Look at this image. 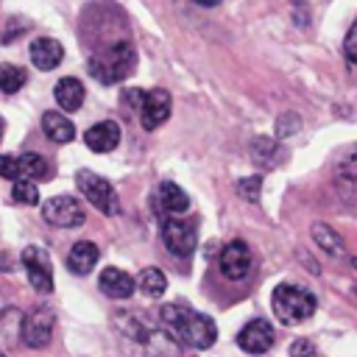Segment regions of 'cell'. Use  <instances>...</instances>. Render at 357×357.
<instances>
[{
  "label": "cell",
  "mask_w": 357,
  "mask_h": 357,
  "mask_svg": "<svg viewBox=\"0 0 357 357\" xmlns=\"http://www.w3.org/2000/svg\"><path fill=\"white\" fill-rule=\"evenodd\" d=\"M17 159H20L22 178H28V181H50L53 178V167H50V162L45 156H39V153H22Z\"/></svg>",
  "instance_id": "obj_20"
},
{
  "label": "cell",
  "mask_w": 357,
  "mask_h": 357,
  "mask_svg": "<svg viewBox=\"0 0 357 357\" xmlns=\"http://www.w3.org/2000/svg\"><path fill=\"white\" fill-rule=\"evenodd\" d=\"M290 357H315V346H312L310 340L298 337V340H293V346H290Z\"/></svg>",
  "instance_id": "obj_31"
},
{
  "label": "cell",
  "mask_w": 357,
  "mask_h": 357,
  "mask_svg": "<svg viewBox=\"0 0 357 357\" xmlns=\"http://www.w3.org/2000/svg\"><path fill=\"white\" fill-rule=\"evenodd\" d=\"M259 187H262V176H248V178H240V181H237L240 198H245V201H251V204L259 201Z\"/></svg>",
  "instance_id": "obj_28"
},
{
  "label": "cell",
  "mask_w": 357,
  "mask_h": 357,
  "mask_svg": "<svg viewBox=\"0 0 357 357\" xmlns=\"http://www.w3.org/2000/svg\"><path fill=\"white\" fill-rule=\"evenodd\" d=\"M357 181V151H349L343 156V162L337 165V184L351 187Z\"/></svg>",
  "instance_id": "obj_26"
},
{
  "label": "cell",
  "mask_w": 357,
  "mask_h": 357,
  "mask_svg": "<svg viewBox=\"0 0 357 357\" xmlns=\"http://www.w3.org/2000/svg\"><path fill=\"white\" fill-rule=\"evenodd\" d=\"M22 268L28 273V282L36 293H50L53 290V265H50V257L45 248L39 245H28L22 248Z\"/></svg>",
  "instance_id": "obj_7"
},
{
  "label": "cell",
  "mask_w": 357,
  "mask_h": 357,
  "mask_svg": "<svg viewBox=\"0 0 357 357\" xmlns=\"http://www.w3.org/2000/svg\"><path fill=\"white\" fill-rule=\"evenodd\" d=\"M271 307H273V315H276L282 324L293 326V324L307 321V318L315 312L318 301H315V296H312L310 290H304V287H298V284L282 282V284L273 287Z\"/></svg>",
  "instance_id": "obj_3"
},
{
  "label": "cell",
  "mask_w": 357,
  "mask_h": 357,
  "mask_svg": "<svg viewBox=\"0 0 357 357\" xmlns=\"http://www.w3.org/2000/svg\"><path fill=\"white\" fill-rule=\"evenodd\" d=\"M192 3H198V6H218L220 0H192Z\"/></svg>",
  "instance_id": "obj_33"
},
{
  "label": "cell",
  "mask_w": 357,
  "mask_h": 357,
  "mask_svg": "<svg viewBox=\"0 0 357 357\" xmlns=\"http://www.w3.org/2000/svg\"><path fill=\"white\" fill-rule=\"evenodd\" d=\"M354 296H357V287H354Z\"/></svg>",
  "instance_id": "obj_37"
},
{
  "label": "cell",
  "mask_w": 357,
  "mask_h": 357,
  "mask_svg": "<svg viewBox=\"0 0 357 357\" xmlns=\"http://www.w3.org/2000/svg\"><path fill=\"white\" fill-rule=\"evenodd\" d=\"M84 142H86V148L95 151V153H109V151H114L117 142H120V126H117L114 120H100V123H95V126L86 128Z\"/></svg>",
  "instance_id": "obj_12"
},
{
  "label": "cell",
  "mask_w": 357,
  "mask_h": 357,
  "mask_svg": "<svg viewBox=\"0 0 357 357\" xmlns=\"http://www.w3.org/2000/svg\"><path fill=\"white\" fill-rule=\"evenodd\" d=\"M25 81H28V75H25L22 67H17V64H0V89L6 95L20 92L25 86Z\"/></svg>",
  "instance_id": "obj_23"
},
{
  "label": "cell",
  "mask_w": 357,
  "mask_h": 357,
  "mask_svg": "<svg viewBox=\"0 0 357 357\" xmlns=\"http://www.w3.org/2000/svg\"><path fill=\"white\" fill-rule=\"evenodd\" d=\"M251 156H254L257 165L271 167V165L279 159V145H276L273 139H268V137H259V139H254V145H251Z\"/></svg>",
  "instance_id": "obj_24"
},
{
  "label": "cell",
  "mask_w": 357,
  "mask_h": 357,
  "mask_svg": "<svg viewBox=\"0 0 357 357\" xmlns=\"http://www.w3.org/2000/svg\"><path fill=\"white\" fill-rule=\"evenodd\" d=\"M0 357H6V354H3V351H0Z\"/></svg>",
  "instance_id": "obj_38"
},
{
  "label": "cell",
  "mask_w": 357,
  "mask_h": 357,
  "mask_svg": "<svg viewBox=\"0 0 357 357\" xmlns=\"http://www.w3.org/2000/svg\"><path fill=\"white\" fill-rule=\"evenodd\" d=\"M11 198L25 204V206H33L39 204V190H36V181H28V178H17L14 187H11Z\"/></svg>",
  "instance_id": "obj_25"
},
{
  "label": "cell",
  "mask_w": 357,
  "mask_h": 357,
  "mask_svg": "<svg viewBox=\"0 0 357 357\" xmlns=\"http://www.w3.org/2000/svg\"><path fill=\"white\" fill-rule=\"evenodd\" d=\"M343 47H346V59L357 67V20L351 22V28H349V33H346V45H343Z\"/></svg>",
  "instance_id": "obj_30"
},
{
  "label": "cell",
  "mask_w": 357,
  "mask_h": 357,
  "mask_svg": "<svg viewBox=\"0 0 357 357\" xmlns=\"http://www.w3.org/2000/svg\"><path fill=\"white\" fill-rule=\"evenodd\" d=\"M86 67H89L92 78H98L100 84H120V81H126V78L134 73V67H137L134 45L117 42V45H112V47L95 53Z\"/></svg>",
  "instance_id": "obj_2"
},
{
  "label": "cell",
  "mask_w": 357,
  "mask_h": 357,
  "mask_svg": "<svg viewBox=\"0 0 357 357\" xmlns=\"http://www.w3.org/2000/svg\"><path fill=\"white\" fill-rule=\"evenodd\" d=\"M0 139H3V117H0Z\"/></svg>",
  "instance_id": "obj_34"
},
{
  "label": "cell",
  "mask_w": 357,
  "mask_h": 357,
  "mask_svg": "<svg viewBox=\"0 0 357 357\" xmlns=\"http://www.w3.org/2000/svg\"><path fill=\"white\" fill-rule=\"evenodd\" d=\"M42 218L50 223V226H59V229H73V226H81L86 220V212H84V204L73 195H53L42 204Z\"/></svg>",
  "instance_id": "obj_5"
},
{
  "label": "cell",
  "mask_w": 357,
  "mask_h": 357,
  "mask_svg": "<svg viewBox=\"0 0 357 357\" xmlns=\"http://www.w3.org/2000/svg\"><path fill=\"white\" fill-rule=\"evenodd\" d=\"M31 61H33V67L36 70H53V67H59L61 64V59H64V47H61V42L59 39H53V36H39V39H33L31 42Z\"/></svg>",
  "instance_id": "obj_13"
},
{
  "label": "cell",
  "mask_w": 357,
  "mask_h": 357,
  "mask_svg": "<svg viewBox=\"0 0 357 357\" xmlns=\"http://www.w3.org/2000/svg\"><path fill=\"white\" fill-rule=\"evenodd\" d=\"M98 259H100L98 245L89 243V240H78V243L70 248V254H67V268H70L73 273L84 276V273H89V271L98 265Z\"/></svg>",
  "instance_id": "obj_16"
},
{
  "label": "cell",
  "mask_w": 357,
  "mask_h": 357,
  "mask_svg": "<svg viewBox=\"0 0 357 357\" xmlns=\"http://www.w3.org/2000/svg\"><path fill=\"white\" fill-rule=\"evenodd\" d=\"M137 287L148 296V298H159L165 290H167V279L159 268H142L139 276H137Z\"/></svg>",
  "instance_id": "obj_22"
},
{
  "label": "cell",
  "mask_w": 357,
  "mask_h": 357,
  "mask_svg": "<svg viewBox=\"0 0 357 357\" xmlns=\"http://www.w3.org/2000/svg\"><path fill=\"white\" fill-rule=\"evenodd\" d=\"M237 346L248 354H265L273 346V326L262 318L248 321L240 332H237Z\"/></svg>",
  "instance_id": "obj_10"
},
{
  "label": "cell",
  "mask_w": 357,
  "mask_h": 357,
  "mask_svg": "<svg viewBox=\"0 0 357 357\" xmlns=\"http://www.w3.org/2000/svg\"><path fill=\"white\" fill-rule=\"evenodd\" d=\"M354 268H357V257H354Z\"/></svg>",
  "instance_id": "obj_36"
},
{
  "label": "cell",
  "mask_w": 357,
  "mask_h": 357,
  "mask_svg": "<svg viewBox=\"0 0 357 357\" xmlns=\"http://www.w3.org/2000/svg\"><path fill=\"white\" fill-rule=\"evenodd\" d=\"M53 324H56L53 312L45 310V307H36L25 318V324H22V340H25V346L28 349H45L50 343V337H53Z\"/></svg>",
  "instance_id": "obj_9"
},
{
  "label": "cell",
  "mask_w": 357,
  "mask_h": 357,
  "mask_svg": "<svg viewBox=\"0 0 357 357\" xmlns=\"http://www.w3.org/2000/svg\"><path fill=\"white\" fill-rule=\"evenodd\" d=\"M251 271V251L243 240H231L220 254V273L231 282L243 279Z\"/></svg>",
  "instance_id": "obj_11"
},
{
  "label": "cell",
  "mask_w": 357,
  "mask_h": 357,
  "mask_svg": "<svg viewBox=\"0 0 357 357\" xmlns=\"http://www.w3.org/2000/svg\"><path fill=\"white\" fill-rule=\"evenodd\" d=\"M134 284H137V279L128 276L120 268H103L100 271V279H98L100 293L109 296V298H128L134 293Z\"/></svg>",
  "instance_id": "obj_15"
},
{
  "label": "cell",
  "mask_w": 357,
  "mask_h": 357,
  "mask_svg": "<svg viewBox=\"0 0 357 357\" xmlns=\"http://www.w3.org/2000/svg\"><path fill=\"white\" fill-rule=\"evenodd\" d=\"M170 92L162 89V86H153L145 92L142 98V106H139V120H142V128L145 131H153L156 126H162L167 117H170Z\"/></svg>",
  "instance_id": "obj_8"
},
{
  "label": "cell",
  "mask_w": 357,
  "mask_h": 357,
  "mask_svg": "<svg viewBox=\"0 0 357 357\" xmlns=\"http://www.w3.org/2000/svg\"><path fill=\"white\" fill-rule=\"evenodd\" d=\"M0 315H3V296H0Z\"/></svg>",
  "instance_id": "obj_35"
},
{
  "label": "cell",
  "mask_w": 357,
  "mask_h": 357,
  "mask_svg": "<svg viewBox=\"0 0 357 357\" xmlns=\"http://www.w3.org/2000/svg\"><path fill=\"white\" fill-rule=\"evenodd\" d=\"M159 315L167 324L170 335L178 343H187L192 349H209L215 343V337H218L215 321L209 315H204V312H195L187 304H165L159 310Z\"/></svg>",
  "instance_id": "obj_1"
},
{
  "label": "cell",
  "mask_w": 357,
  "mask_h": 357,
  "mask_svg": "<svg viewBox=\"0 0 357 357\" xmlns=\"http://www.w3.org/2000/svg\"><path fill=\"white\" fill-rule=\"evenodd\" d=\"M156 204H159V209H162L165 218H178L181 212H187V206H190V195H187L178 184H173V181H162V184L156 187Z\"/></svg>",
  "instance_id": "obj_14"
},
{
  "label": "cell",
  "mask_w": 357,
  "mask_h": 357,
  "mask_svg": "<svg viewBox=\"0 0 357 357\" xmlns=\"http://www.w3.org/2000/svg\"><path fill=\"white\" fill-rule=\"evenodd\" d=\"M298 128H301V117H298L296 112H284V114L276 117V137H279V139L296 134Z\"/></svg>",
  "instance_id": "obj_27"
},
{
  "label": "cell",
  "mask_w": 357,
  "mask_h": 357,
  "mask_svg": "<svg viewBox=\"0 0 357 357\" xmlns=\"http://www.w3.org/2000/svg\"><path fill=\"white\" fill-rule=\"evenodd\" d=\"M42 128L53 142H73V137H75V126L61 112H45L42 114Z\"/></svg>",
  "instance_id": "obj_19"
},
{
  "label": "cell",
  "mask_w": 357,
  "mask_h": 357,
  "mask_svg": "<svg viewBox=\"0 0 357 357\" xmlns=\"http://www.w3.org/2000/svg\"><path fill=\"white\" fill-rule=\"evenodd\" d=\"M312 240L324 248V254H329V257H343L346 254V245H343V237L332 229V226H326V223H312Z\"/></svg>",
  "instance_id": "obj_21"
},
{
  "label": "cell",
  "mask_w": 357,
  "mask_h": 357,
  "mask_svg": "<svg viewBox=\"0 0 357 357\" xmlns=\"http://www.w3.org/2000/svg\"><path fill=\"white\" fill-rule=\"evenodd\" d=\"M162 240L167 245L170 254L176 257H190L198 245V234H195V223L178 218H165L162 220Z\"/></svg>",
  "instance_id": "obj_6"
},
{
  "label": "cell",
  "mask_w": 357,
  "mask_h": 357,
  "mask_svg": "<svg viewBox=\"0 0 357 357\" xmlns=\"http://www.w3.org/2000/svg\"><path fill=\"white\" fill-rule=\"evenodd\" d=\"M142 98H145V92H142V89H126V92H123L126 106H134V109H139V106H142Z\"/></svg>",
  "instance_id": "obj_32"
},
{
  "label": "cell",
  "mask_w": 357,
  "mask_h": 357,
  "mask_svg": "<svg viewBox=\"0 0 357 357\" xmlns=\"http://www.w3.org/2000/svg\"><path fill=\"white\" fill-rule=\"evenodd\" d=\"M75 184H78L81 195H84L98 212H103V215H117V212H120L117 192H114V187H112L103 176H98V173H92V170H78V173H75Z\"/></svg>",
  "instance_id": "obj_4"
},
{
  "label": "cell",
  "mask_w": 357,
  "mask_h": 357,
  "mask_svg": "<svg viewBox=\"0 0 357 357\" xmlns=\"http://www.w3.org/2000/svg\"><path fill=\"white\" fill-rule=\"evenodd\" d=\"M148 351V357H178V340L165 332V329H145L142 340H139Z\"/></svg>",
  "instance_id": "obj_17"
},
{
  "label": "cell",
  "mask_w": 357,
  "mask_h": 357,
  "mask_svg": "<svg viewBox=\"0 0 357 357\" xmlns=\"http://www.w3.org/2000/svg\"><path fill=\"white\" fill-rule=\"evenodd\" d=\"M0 178H11V181L22 178V173H20V159H17V156H8V153L0 156Z\"/></svg>",
  "instance_id": "obj_29"
},
{
  "label": "cell",
  "mask_w": 357,
  "mask_h": 357,
  "mask_svg": "<svg viewBox=\"0 0 357 357\" xmlns=\"http://www.w3.org/2000/svg\"><path fill=\"white\" fill-rule=\"evenodd\" d=\"M53 98L59 103V109L64 112H78L81 103H84V84L78 78H61L56 86H53Z\"/></svg>",
  "instance_id": "obj_18"
}]
</instances>
